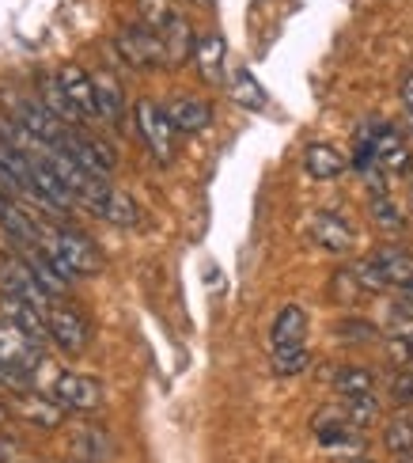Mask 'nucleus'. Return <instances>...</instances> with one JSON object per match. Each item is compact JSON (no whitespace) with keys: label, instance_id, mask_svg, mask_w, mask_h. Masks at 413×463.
Segmentation results:
<instances>
[{"label":"nucleus","instance_id":"nucleus-1","mask_svg":"<svg viewBox=\"0 0 413 463\" xmlns=\"http://www.w3.org/2000/svg\"><path fill=\"white\" fill-rule=\"evenodd\" d=\"M38 364H42V345L31 342V338L5 316V319H0V369H5V376H8L5 392L31 388Z\"/></svg>","mask_w":413,"mask_h":463},{"label":"nucleus","instance_id":"nucleus-2","mask_svg":"<svg viewBox=\"0 0 413 463\" xmlns=\"http://www.w3.org/2000/svg\"><path fill=\"white\" fill-rule=\"evenodd\" d=\"M133 118H136V133L145 137L152 156L160 160V164H171V156H174V133H179V129L171 126L167 107L152 103V99H136Z\"/></svg>","mask_w":413,"mask_h":463},{"label":"nucleus","instance_id":"nucleus-3","mask_svg":"<svg viewBox=\"0 0 413 463\" xmlns=\"http://www.w3.org/2000/svg\"><path fill=\"white\" fill-rule=\"evenodd\" d=\"M117 50L133 69H160L167 65V46H164V34L152 31L145 24H129L117 31Z\"/></svg>","mask_w":413,"mask_h":463},{"label":"nucleus","instance_id":"nucleus-4","mask_svg":"<svg viewBox=\"0 0 413 463\" xmlns=\"http://www.w3.org/2000/svg\"><path fill=\"white\" fill-rule=\"evenodd\" d=\"M0 228H5L8 236L27 250V255H34V250H42V240H46L42 224H38V221H34V213H27V205L19 202L15 194H8L5 186H0Z\"/></svg>","mask_w":413,"mask_h":463},{"label":"nucleus","instance_id":"nucleus-5","mask_svg":"<svg viewBox=\"0 0 413 463\" xmlns=\"http://www.w3.org/2000/svg\"><path fill=\"white\" fill-rule=\"evenodd\" d=\"M15 118L23 122V129H27L42 148H65V141H69V126L57 118V114H53L42 99H19Z\"/></svg>","mask_w":413,"mask_h":463},{"label":"nucleus","instance_id":"nucleus-6","mask_svg":"<svg viewBox=\"0 0 413 463\" xmlns=\"http://www.w3.org/2000/svg\"><path fill=\"white\" fill-rule=\"evenodd\" d=\"M46 247H53L57 255H65V262L76 269L80 278H88V274H99V266H103V259H99V250H95V243L84 236V232H72V228H53V232H46V240H42Z\"/></svg>","mask_w":413,"mask_h":463},{"label":"nucleus","instance_id":"nucleus-7","mask_svg":"<svg viewBox=\"0 0 413 463\" xmlns=\"http://www.w3.org/2000/svg\"><path fill=\"white\" fill-rule=\"evenodd\" d=\"M46 323H50V338L61 345L65 354H80L84 345H88V338H91L88 319L76 312L72 304H61L57 297L46 304Z\"/></svg>","mask_w":413,"mask_h":463},{"label":"nucleus","instance_id":"nucleus-8","mask_svg":"<svg viewBox=\"0 0 413 463\" xmlns=\"http://www.w3.org/2000/svg\"><path fill=\"white\" fill-rule=\"evenodd\" d=\"M8 402H12V414L19 421H27V426H38V430H57L65 418V407L57 402L53 395H38L34 388H15L8 392Z\"/></svg>","mask_w":413,"mask_h":463},{"label":"nucleus","instance_id":"nucleus-9","mask_svg":"<svg viewBox=\"0 0 413 463\" xmlns=\"http://www.w3.org/2000/svg\"><path fill=\"white\" fill-rule=\"evenodd\" d=\"M53 399L61 402L65 411H76V414H91L103 407V388L95 383L91 376H80V373H57L53 380Z\"/></svg>","mask_w":413,"mask_h":463},{"label":"nucleus","instance_id":"nucleus-10","mask_svg":"<svg viewBox=\"0 0 413 463\" xmlns=\"http://www.w3.org/2000/svg\"><path fill=\"white\" fill-rule=\"evenodd\" d=\"M0 307H5V316H8L31 342L42 345V342L50 338V323H46V307H42V304H34V300H27V297L0 288Z\"/></svg>","mask_w":413,"mask_h":463},{"label":"nucleus","instance_id":"nucleus-11","mask_svg":"<svg viewBox=\"0 0 413 463\" xmlns=\"http://www.w3.org/2000/svg\"><path fill=\"white\" fill-rule=\"evenodd\" d=\"M95 209V217H103L117 228H133V224H141V209H136V202L126 194V190H114L110 183L88 202Z\"/></svg>","mask_w":413,"mask_h":463},{"label":"nucleus","instance_id":"nucleus-12","mask_svg":"<svg viewBox=\"0 0 413 463\" xmlns=\"http://www.w3.org/2000/svg\"><path fill=\"white\" fill-rule=\"evenodd\" d=\"M57 80L65 84L69 99L76 103V110H80L84 118H99V99H95V80H91V72H84L80 65H65L61 72H57Z\"/></svg>","mask_w":413,"mask_h":463},{"label":"nucleus","instance_id":"nucleus-13","mask_svg":"<svg viewBox=\"0 0 413 463\" xmlns=\"http://www.w3.org/2000/svg\"><path fill=\"white\" fill-rule=\"evenodd\" d=\"M167 118L179 133H202L212 122V107L205 99H193V95H179L167 103Z\"/></svg>","mask_w":413,"mask_h":463},{"label":"nucleus","instance_id":"nucleus-14","mask_svg":"<svg viewBox=\"0 0 413 463\" xmlns=\"http://www.w3.org/2000/svg\"><path fill=\"white\" fill-rule=\"evenodd\" d=\"M224 53H228L224 34H202V38H198V50H193V65H198V72H202L205 84H224Z\"/></svg>","mask_w":413,"mask_h":463},{"label":"nucleus","instance_id":"nucleus-15","mask_svg":"<svg viewBox=\"0 0 413 463\" xmlns=\"http://www.w3.org/2000/svg\"><path fill=\"white\" fill-rule=\"evenodd\" d=\"M304 335H307V312L300 304H285L277 312V319H273V331H269L273 350H285V345H304Z\"/></svg>","mask_w":413,"mask_h":463},{"label":"nucleus","instance_id":"nucleus-16","mask_svg":"<svg viewBox=\"0 0 413 463\" xmlns=\"http://www.w3.org/2000/svg\"><path fill=\"white\" fill-rule=\"evenodd\" d=\"M91 80H95V99H99V118L110 122V126H122V114H126L122 84H117L114 72H107V69L91 72Z\"/></svg>","mask_w":413,"mask_h":463},{"label":"nucleus","instance_id":"nucleus-17","mask_svg":"<svg viewBox=\"0 0 413 463\" xmlns=\"http://www.w3.org/2000/svg\"><path fill=\"white\" fill-rule=\"evenodd\" d=\"M72 456L80 463H103L114 456V440L103 426H80L72 433Z\"/></svg>","mask_w":413,"mask_h":463},{"label":"nucleus","instance_id":"nucleus-18","mask_svg":"<svg viewBox=\"0 0 413 463\" xmlns=\"http://www.w3.org/2000/svg\"><path fill=\"white\" fill-rule=\"evenodd\" d=\"M160 34H164V46H167V65H171V69L186 65L190 57H193V50H198V38H193V27L186 24L183 15L174 19V24H167Z\"/></svg>","mask_w":413,"mask_h":463},{"label":"nucleus","instance_id":"nucleus-19","mask_svg":"<svg viewBox=\"0 0 413 463\" xmlns=\"http://www.w3.org/2000/svg\"><path fill=\"white\" fill-rule=\"evenodd\" d=\"M311 236H314V243H323L326 250H349L352 240H357V236H352V228L338 213H314Z\"/></svg>","mask_w":413,"mask_h":463},{"label":"nucleus","instance_id":"nucleus-20","mask_svg":"<svg viewBox=\"0 0 413 463\" xmlns=\"http://www.w3.org/2000/svg\"><path fill=\"white\" fill-rule=\"evenodd\" d=\"M371 259L383 266L390 288H413V255H409V250H402V247H380Z\"/></svg>","mask_w":413,"mask_h":463},{"label":"nucleus","instance_id":"nucleus-21","mask_svg":"<svg viewBox=\"0 0 413 463\" xmlns=\"http://www.w3.org/2000/svg\"><path fill=\"white\" fill-rule=\"evenodd\" d=\"M304 167H307L311 179H338L345 171V156L333 145H307Z\"/></svg>","mask_w":413,"mask_h":463},{"label":"nucleus","instance_id":"nucleus-22","mask_svg":"<svg viewBox=\"0 0 413 463\" xmlns=\"http://www.w3.org/2000/svg\"><path fill=\"white\" fill-rule=\"evenodd\" d=\"M42 103H46L65 126H76V122L84 118V114L76 110V103L69 99V91H65V84L57 80V76H46V80H42Z\"/></svg>","mask_w":413,"mask_h":463},{"label":"nucleus","instance_id":"nucleus-23","mask_svg":"<svg viewBox=\"0 0 413 463\" xmlns=\"http://www.w3.org/2000/svg\"><path fill=\"white\" fill-rule=\"evenodd\" d=\"M333 388H338L342 399H352V395H371L376 392V376H371L368 369H361V364H345V369L333 376Z\"/></svg>","mask_w":413,"mask_h":463},{"label":"nucleus","instance_id":"nucleus-24","mask_svg":"<svg viewBox=\"0 0 413 463\" xmlns=\"http://www.w3.org/2000/svg\"><path fill=\"white\" fill-rule=\"evenodd\" d=\"M231 99L239 103V107H247V110H262L269 103V95L262 91V84L254 80L247 69H239V72L231 76Z\"/></svg>","mask_w":413,"mask_h":463},{"label":"nucleus","instance_id":"nucleus-25","mask_svg":"<svg viewBox=\"0 0 413 463\" xmlns=\"http://www.w3.org/2000/svg\"><path fill=\"white\" fill-rule=\"evenodd\" d=\"M136 15H141L145 27L164 31L167 24L179 19V8H174V0H136Z\"/></svg>","mask_w":413,"mask_h":463},{"label":"nucleus","instance_id":"nucleus-26","mask_svg":"<svg viewBox=\"0 0 413 463\" xmlns=\"http://www.w3.org/2000/svg\"><path fill=\"white\" fill-rule=\"evenodd\" d=\"M269 364H273L277 376H300V373H307L311 354L304 350V345H285V350H273Z\"/></svg>","mask_w":413,"mask_h":463},{"label":"nucleus","instance_id":"nucleus-27","mask_svg":"<svg viewBox=\"0 0 413 463\" xmlns=\"http://www.w3.org/2000/svg\"><path fill=\"white\" fill-rule=\"evenodd\" d=\"M345 418H349V426H352V430H368L371 421L380 418V402H376V395H352V399H345Z\"/></svg>","mask_w":413,"mask_h":463},{"label":"nucleus","instance_id":"nucleus-28","mask_svg":"<svg viewBox=\"0 0 413 463\" xmlns=\"http://www.w3.org/2000/svg\"><path fill=\"white\" fill-rule=\"evenodd\" d=\"M383 445L387 452L395 456H409L413 452V418H395L390 426L383 430Z\"/></svg>","mask_w":413,"mask_h":463},{"label":"nucleus","instance_id":"nucleus-29","mask_svg":"<svg viewBox=\"0 0 413 463\" xmlns=\"http://www.w3.org/2000/svg\"><path fill=\"white\" fill-rule=\"evenodd\" d=\"M352 274H357L361 288H368V293H383V288H390V281H387V274H383V266H380L376 259L357 262V266H352Z\"/></svg>","mask_w":413,"mask_h":463},{"label":"nucleus","instance_id":"nucleus-30","mask_svg":"<svg viewBox=\"0 0 413 463\" xmlns=\"http://www.w3.org/2000/svg\"><path fill=\"white\" fill-rule=\"evenodd\" d=\"M371 221H376L380 228H387V232H399L406 224V217L399 213V205L390 202L387 194L383 198H371Z\"/></svg>","mask_w":413,"mask_h":463},{"label":"nucleus","instance_id":"nucleus-31","mask_svg":"<svg viewBox=\"0 0 413 463\" xmlns=\"http://www.w3.org/2000/svg\"><path fill=\"white\" fill-rule=\"evenodd\" d=\"M338 338L342 342H376L380 331H376V323H368V319H342L338 323Z\"/></svg>","mask_w":413,"mask_h":463},{"label":"nucleus","instance_id":"nucleus-32","mask_svg":"<svg viewBox=\"0 0 413 463\" xmlns=\"http://www.w3.org/2000/svg\"><path fill=\"white\" fill-rule=\"evenodd\" d=\"M330 293L338 297L342 304H349L352 297L361 293V281H357V274H352V269H338V274H333V285H330Z\"/></svg>","mask_w":413,"mask_h":463},{"label":"nucleus","instance_id":"nucleus-33","mask_svg":"<svg viewBox=\"0 0 413 463\" xmlns=\"http://www.w3.org/2000/svg\"><path fill=\"white\" fill-rule=\"evenodd\" d=\"M34 456L19 445V440H12V437H0V463H31Z\"/></svg>","mask_w":413,"mask_h":463},{"label":"nucleus","instance_id":"nucleus-34","mask_svg":"<svg viewBox=\"0 0 413 463\" xmlns=\"http://www.w3.org/2000/svg\"><path fill=\"white\" fill-rule=\"evenodd\" d=\"M402 103L413 110V76H406V80H402Z\"/></svg>","mask_w":413,"mask_h":463},{"label":"nucleus","instance_id":"nucleus-35","mask_svg":"<svg viewBox=\"0 0 413 463\" xmlns=\"http://www.w3.org/2000/svg\"><path fill=\"white\" fill-rule=\"evenodd\" d=\"M8 418H12V411L5 407V399H0V426H8Z\"/></svg>","mask_w":413,"mask_h":463},{"label":"nucleus","instance_id":"nucleus-36","mask_svg":"<svg viewBox=\"0 0 413 463\" xmlns=\"http://www.w3.org/2000/svg\"><path fill=\"white\" fill-rule=\"evenodd\" d=\"M352 463H376V459H368V456H361V459H352Z\"/></svg>","mask_w":413,"mask_h":463},{"label":"nucleus","instance_id":"nucleus-37","mask_svg":"<svg viewBox=\"0 0 413 463\" xmlns=\"http://www.w3.org/2000/svg\"><path fill=\"white\" fill-rule=\"evenodd\" d=\"M72 463H80V459H72Z\"/></svg>","mask_w":413,"mask_h":463}]
</instances>
